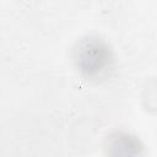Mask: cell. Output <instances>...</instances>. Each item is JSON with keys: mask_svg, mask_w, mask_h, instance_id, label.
<instances>
[{"mask_svg": "<svg viewBox=\"0 0 157 157\" xmlns=\"http://www.w3.org/2000/svg\"><path fill=\"white\" fill-rule=\"evenodd\" d=\"M105 157H147L145 144L139 136L126 130L109 132L103 142Z\"/></svg>", "mask_w": 157, "mask_h": 157, "instance_id": "7a4b0ae2", "label": "cell"}, {"mask_svg": "<svg viewBox=\"0 0 157 157\" xmlns=\"http://www.w3.org/2000/svg\"><path fill=\"white\" fill-rule=\"evenodd\" d=\"M76 72L85 80L101 83L110 78L115 70V54L110 44L97 34L80 37L71 49Z\"/></svg>", "mask_w": 157, "mask_h": 157, "instance_id": "6da1fadb", "label": "cell"}]
</instances>
